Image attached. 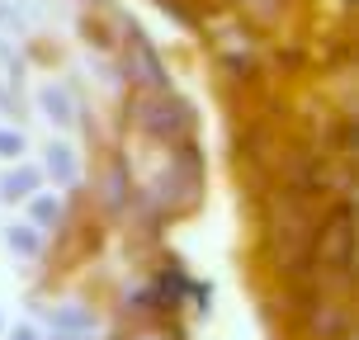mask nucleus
Instances as JSON below:
<instances>
[{
	"label": "nucleus",
	"mask_w": 359,
	"mask_h": 340,
	"mask_svg": "<svg viewBox=\"0 0 359 340\" xmlns=\"http://www.w3.org/2000/svg\"><path fill=\"white\" fill-rule=\"evenodd\" d=\"M5 241H10V246H15L19 255H38V232L29 227V222H19V227H10V232H5Z\"/></svg>",
	"instance_id": "7"
},
{
	"label": "nucleus",
	"mask_w": 359,
	"mask_h": 340,
	"mask_svg": "<svg viewBox=\"0 0 359 340\" xmlns=\"http://www.w3.org/2000/svg\"><path fill=\"white\" fill-rule=\"evenodd\" d=\"M128 48H133V62H128V72L137 76L142 86L151 90H165V67H161V57L151 53V43H147L137 29H128Z\"/></svg>",
	"instance_id": "2"
},
{
	"label": "nucleus",
	"mask_w": 359,
	"mask_h": 340,
	"mask_svg": "<svg viewBox=\"0 0 359 340\" xmlns=\"http://www.w3.org/2000/svg\"><path fill=\"white\" fill-rule=\"evenodd\" d=\"M43 109H48V118H57V123H76V104H72V95L62 86H43Z\"/></svg>",
	"instance_id": "3"
},
{
	"label": "nucleus",
	"mask_w": 359,
	"mask_h": 340,
	"mask_svg": "<svg viewBox=\"0 0 359 340\" xmlns=\"http://www.w3.org/2000/svg\"><path fill=\"white\" fill-rule=\"evenodd\" d=\"M53 326H67V331H95V312H86V307H57L53 312Z\"/></svg>",
	"instance_id": "5"
},
{
	"label": "nucleus",
	"mask_w": 359,
	"mask_h": 340,
	"mask_svg": "<svg viewBox=\"0 0 359 340\" xmlns=\"http://www.w3.org/2000/svg\"><path fill=\"white\" fill-rule=\"evenodd\" d=\"M137 123L147 132L165 137V142H175V137H184L194 128V114L180 104V100H165V90H156V100H137Z\"/></svg>",
	"instance_id": "1"
},
{
	"label": "nucleus",
	"mask_w": 359,
	"mask_h": 340,
	"mask_svg": "<svg viewBox=\"0 0 359 340\" xmlns=\"http://www.w3.org/2000/svg\"><path fill=\"white\" fill-rule=\"evenodd\" d=\"M0 156L5 161H19L24 156V137H19L15 128H0Z\"/></svg>",
	"instance_id": "8"
},
{
	"label": "nucleus",
	"mask_w": 359,
	"mask_h": 340,
	"mask_svg": "<svg viewBox=\"0 0 359 340\" xmlns=\"http://www.w3.org/2000/svg\"><path fill=\"white\" fill-rule=\"evenodd\" d=\"M15 340H34V336H29V331H19V336H15Z\"/></svg>",
	"instance_id": "10"
},
{
	"label": "nucleus",
	"mask_w": 359,
	"mask_h": 340,
	"mask_svg": "<svg viewBox=\"0 0 359 340\" xmlns=\"http://www.w3.org/2000/svg\"><path fill=\"white\" fill-rule=\"evenodd\" d=\"M48 170H53L57 179H62V184H72L76 179V156H72V147H48Z\"/></svg>",
	"instance_id": "4"
},
{
	"label": "nucleus",
	"mask_w": 359,
	"mask_h": 340,
	"mask_svg": "<svg viewBox=\"0 0 359 340\" xmlns=\"http://www.w3.org/2000/svg\"><path fill=\"white\" fill-rule=\"evenodd\" d=\"M57 213H62V208H57V198H48V194L34 198V222H38V227H53Z\"/></svg>",
	"instance_id": "9"
},
{
	"label": "nucleus",
	"mask_w": 359,
	"mask_h": 340,
	"mask_svg": "<svg viewBox=\"0 0 359 340\" xmlns=\"http://www.w3.org/2000/svg\"><path fill=\"white\" fill-rule=\"evenodd\" d=\"M142 340H156V336H142Z\"/></svg>",
	"instance_id": "11"
},
{
	"label": "nucleus",
	"mask_w": 359,
	"mask_h": 340,
	"mask_svg": "<svg viewBox=\"0 0 359 340\" xmlns=\"http://www.w3.org/2000/svg\"><path fill=\"white\" fill-rule=\"evenodd\" d=\"M34 170H19V175H10L5 179V184H0V198H5V203H15V198H29L34 194Z\"/></svg>",
	"instance_id": "6"
}]
</instances>
